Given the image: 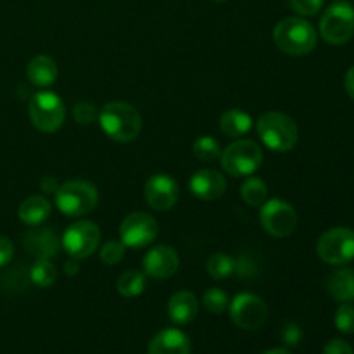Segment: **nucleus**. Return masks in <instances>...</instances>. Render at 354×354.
I'll return each mask as SVG.
<instances>
[{"label": "nucleus", "mask_w": 354, "mask_h": 354, "mask_svg": "<svg viewBox=\"0 0 354 354\" xmlns=\"http://www.w3.org/2000/svg\"><path fill=\"white\" fill-rule=\"evenodd\" d=\"M180 266V256L175 248L168 244H159L149 249L144 258V273L156 280H166L176 273Z\"/></svg>", "instance_id": "nucleus-14"}, {"label": "nucleus", "mask_w": 354, "mask_h": 354, "mask_svg": "<svg viewBox=\"0 0 354 354\" xmlns=\"http://www.w3.org/2000/svg\"><path fill=\"white\" fill-rule=\"evenodd\" d=\"M344 88L346 92H348V95L354 100V66H351V68L348 69V73H346Z\"/></svg>", "instance_id": "nucleus-38"}, {"label": "nucleus", "mask_w": 354, "mask_h": 354, "mask_svg": "<svg viewBox=\"0 0 354 354\" xmlns=\"http://www.w3.org/2000/svg\"><path fill=\"white\" fill-rule=\"evenodd\" d=\"M64 272L68 273L69 277H75L76 273L80 272V259L71 258V259H69V261H66V265H64Z\"/></svg>", "instance_id": "nucleus-39"}, {"label": "nucleus", "mask_w": 354, "mask_h": 354, "mask_svg": "<svg viewBox=\"0 0 354 354\" xmlns=\"http://www.w3.org/2000/svg\"><path fill=\"white\" fill-rule=\"evenodd\" d=\"M320 35L330 45L348 44L354 37V7L351 3H332L320 19Z\"/></svg>", "instance_id": "nucleus-9"}, {"label": "nucleus", "mask_w": 354, "mask_h": 354, "mask_svg": "<svg viewBox=\"0 0 354 354\" xmlns=\"http://www.w3.org/2000/svg\"><path fill=\"white\" fill-rule=\"evenodd\" d=\"M334 324L342 334H354V306L351 303H341L335 311Z\"/></svg>", "instance_id": "nucleus-29"}, {"label": "nucleus", "mask_w": 354, "mask_h": 354, "mask_svg": "<svg viewBox=\"0 0 354 354\" xmlns=\"http://www.w3.org/2000/svg\"><path fill=\"white\" fill-rule=\"evenodd\" d=\"M99 123L107 137L121 144L133 142L142 131V116L137 107L120 100L106 104L100 109Z\"/></svg>", "instance_id": "nucleus-1"}, {"label": "nucleus", "mask_w": 354, "mask_h": 354, "mask_svg": "<svg viewBox=\"0 0 354 354\" xmlns=\"http://www.w3.org/2000/svg\"><path fill=\"white\" fill-rule=\"evenodd\" d=\"M241 197L248 206L261 207L268 199V187L259 176H248L241 185Z\"/></svg>", "instance_id": "nucleus-23"}, {"label": "nucleus", "mask_w": 354, "mask_h": 354, "mask_svg": "<svg viewBox=\"0 0 354 354\" xmlns=\"http://www.w3.org/2000/svg\"><path fill=\"white\" fill-rule=\"evenodd\" d=\"M144 197L154 211H169L178 201V183L171 175L156 173L145 182Z\"/></svg>", "instance_id": "nucleus-13"}, {"label": "nucleus", "mask_w": 354, "mask_h": 354, "mask_svg": "<svg viewBox=\"0 0 354 354\" xmlns=\"http://www.w3.org/2000/svg\"><path fill=\"white\" fill-rule=\"evenodd\" d=\"M318 258L332 266H344L354 259V230L334 227L324 232L317 244Z\"/></svg>", "instance_id": "nucleus-7"}, {"label": "nucleus", "mask_w": 354, "mask_h": 354, "mask_svg": "<svg viewBox=\"0 0 354 354\" xmlns=\"http://www.w3.org/2000/svg\"><path fill=\"white\" fill-rule=\"evenodd\" d=\"M28 114H30L31 124L38 131L54 133L64 123L66 107L57 93L44 90V92L33 93L28 104Z\"/></svg>", "instance_id": "nucleus-6"}, {"label": "nucleus", "mask_w": 354, "mask_h": 354, "mask_svg": "<svg viewBox=\"0 0 354 354\" xmlns=\"http://www.w3.org/2000/svg\"><path fill=\"white\" fill-rule=\"evenodd\" d=\"M206 272L213 280L228 279L235 272V258L228 256L227 252H214L207 259Z\"/></svg>", "instance_id": "nucleus-25"}, {"label": "nucleus", "mask_w": 354, "mask_h": 354, "mask_svg": "<svg viewBox=\"0 0 354 354\" xmlns=\"http://www.w3.org/2000/svg\"><path fill=\"white\" fill-rule=\"evenodd\" d=\"M159 232L158 220L152 214L131 213L121 221L120 225V241L123 242L124 248L130 249H144L156 241Z\"/></svg>", "instance_id": "nucleus-12"}, {"label": "nucleus", "mask_w": 354, "mask_h": 354, "mask_svg": "<svg viewBox=\"0 0 354 354\" xmlns=\"http://www.w3.org/2000/svg\"><path fill=\"white\" fill-rule=\"evenodd\" d=\"M203 304L209 313L213 315H221L225 310H228V294L223 289H218V287H209L206 292L203 294Z\"/></svg>", "instance_id": "nucleus-28"}, {"label": "nucleus", "mask_w": 354, "mask_h": 354, "mask_svg": "<svg viewBox=\"0 0 354 354\" xmlns=\"http://www.w3.org/2000/svg\"><path fill=\"white\" fill-rule=\"evenodd\" d=\"M73 116L80 124H92L93 121L99 120L95 104L92 102H78L73 109Z\"/></svg>", "instance_id": "nucleus-32"}, {"label": "nucleus", "mask_w": 354, "mask_h": 354, "mask_svg": "<svg viewBox=\"0 0 354 354\" xmlns=\"http://www.w3.org/2000/svg\"><path fill=\"white\" fill-rule=\"evenodd\" d=\"M199 313V301L190 290H178L168 301V317L175 325H189Z\"/></svg>", "instance_id": "nucleus-17"}, {"label": "nucleus", "mask_w": 354, "mask_h": 354, "mask_svg": "<svg viewBox=\"0 0 354 354\" xmlns=\"http://www.w3.org/2000/svg\"><path fill=\"white\" fill-rule=\"evenodd\" d=\"M24 248L28 252H31L37 258H54L57 256L59 248H61V241H59L57 234L52 228H41V230L28 232L24 237Z\"/></svg>", "instance_id": "nucleus-18"}, {"label": "nucleus", "mask_w": 354, "mask_h": 354, "mask_svg": "<svg viewBox=\"0 0 354 354\" xmlns=\"http://www.w3.org/2000/svg\"><path fill=\"white\" fill-rule=\"evenodd\" d=\"M40 187L45 194H55L59 189V183L57 180L52 178V176H45V178L40 182Z\"/></svg>", "instance_id": "nucleus-37"}, {"label": "nucleus", "mask_w": 354, "mask_h": 354, "mask_svg": "<svg viewBox=\"0 0 354 354\" xmlns=\"http://www.w3.org/2000/svg\"><path fill=\"white\" fill-rule=\"evenodd\" d=\"M192 152H194V156L199 159V161L209 162V161H214V159L220 158L221 145H220V142H218L214 137H211V135H203V137L196 138Z\"/></svg>", "instance_id": "nucleus-27"}, {"label": "nucleus", "mask_w": 354, "mask_h": 354, "mask_svg": "<svg viewBox=\"0 0 354 354\" xmlns=\"http://www.w3.org/2000/svg\"><path fill=\"white\" fill-rule=\"evenodd\" d=\"M252 128V118L242 109H228L220 118L221 133L230 138H242Z\"/></svg>", "instance_id": "nucleus-22"}, {"label": "nucleus", "mask_w": 354, "mask_h": 354, "mask_svg": "<svg viewBox=\"0 0 354 354\" xmlns=\"http://www.w3.org/2000/svg\"><path fill=\"white\" fill-rule=\"evenodd\" d=\"M189 189L197 199L201 201H216L227 190V178L220 171L211 168L199 169L194 173L189 180Z\"/></svg>", "instance_id": "nucleus-15"}, {"label": "nucleus", "mask_w": 354, "mask_h": 354, "mask_svg": "<svg viewBox=\"0 0 354 354\" xmlns=\"http://www.w3.org/2000/svg\"><path fill=\"white\" fill-rule=\"evenodd\" d=\"M192 344L180 328H162L147 346V354H190Z\"/></svg>", "instance_id": "nucleus-16"}, {"label": "nucleus", "mask_w": 354, "mask_h": 354, "mask_svg": "<svg viewBox=\"0 0 354 354\" xmlns=\"http://www.w3.org/2000/svg\"><path fill=\"white\" fill-rule=\"evenodd\" d=\"M124 244L121 241H109L100 249V261L104 265L114 266L124 258Z\"/></svg>", "instance_id": "nucleus-31"}, {"label": "nucleus", "mask_w": 354, "mask_h": 354, "mask_svg": "<svg viewBox=\"0 0 354 354\" xmlns=\"http://www.w3.org/2000/svg\"><path fill=\"white\" fill-rule=\"evenodd\" d=\"M100 234L99 225L90 220H78L69 225L61 237V245L71 258L85 259L99 248Z\"/></svg>", "instance_id": "nucleus-10"}, {"label": "nucleus", "mask_w": 354, "mask_h": 354, "mask_svg": "<svg viewBox=\"0 0 354 354\" xmlns=\"http://www.w3.org/2000/svg\"><path fill=\"white\" fill-rule=\"evenodd\" d=\"M258 135L263 144L275 152H289L296 147L299 140V130L296 121L283 113L270 111L259 116Z\"/></svg>", "instance_id": "nucleus-3"}, {"label": "nucleus", "mask_w": 354, "mask_h": 354, "mask_svg": "<svg viewBox=\"0 0 354 354\" xmlns=\"http://www.w3.org/2000/svg\"><path fill=\"white\" fill-rule=\"evenodd\" d=\"M261 354H292V353H290L287 348H275V349H268V351Z\"/></svg>", "instance_id": "nucleus-40"}, {"label": "nucleus", "mask_w": 354, "mask_h": 354, "mask_svg": "<svg viewBox=\"0 0 354 354\" xmlns=\"http://www.w3.org/2000/svg\"><path fill=\"white\" fill-rule=\"evenodd\" d=\"M116 290L123 297H137L145 290V273L138 270H128L118 279Z\"/></svg>", "instance_id": "nucleus-24"}, {"label": "nucleus", "mask_w": 354, "mask_h": 354, "mask_svg": "<svg viewBox=\"0 0 354 354\" xmlns=\"http://www.w3.org/2000/svg\"><path fill=\"white\" fill-rule=\"evenodd\" d=\"M324 2L325 0H289V6L301 17H308L315 16L324 7Z\"/></svg>", "instance_id": "nucleus-33"}, {"label": "nucleus", "mask_w": 354, "mask_h": 354, "mask_svg": "<svg viewBox=\"0 0 354 354\" xmlns=\"http://www.w3.org/2000/svg\"><path fill=\"white\" fill-rule=\"evenodd\" d=\"M57 64L48 55H37V57H33L28 62L26 76L31 85L38 86V88H47V86H50L57 80Z\"/></svg>", "instance_id": "nucleus-19"}, {"label": "nucleus", "mask_w": 354, "mask_h": 354, "mask_svg": "<svg viewBox=\"0 0 354 354\" xmlns=\"http://www.w3.org/2000/svg\"><path fill=\"white\" fill-rule=\"evenodd\" d=\"M258 270V261L256 258H252L251 254H242L241 258L235 259V275L241 280H252L259 275Z\"/></svg>", "instance_id": "nucleus-30"}, {"label": "nucleus", "mask_w": 354, "mask_h": 354, "mask_svg": "<svg viewBox=\"0 0 354 354\" xmlns=\"http://www.w3.org/2000/svg\"><path fill=\"white\" fill-rule=\"evenodd\" d=\"M221 168L232 176H251L261 168L263 149L258 142L249 138H237L220 154Z\"/></svg>", "instance_id": "nucleus-5"}, {"label": "nucleus", "mask_w": 354, "mask_h": 354, "mask_svg": "<svg viewBox=\"0 0 354 354\" xmlns=\"http://www.w3.org/2000/svg\"><path fill=\"white\" fill-rule=\"evenodd\" d=\"M317 30L304 17H283L273 30L275 45L289 55H308L317 47Z\"/></svg>", "instance_id": "nucleus-2"}, {"label": "nucleus", "mask_w": 354, "mask_h": 354, "mask_svg": "<svg viewBox=\"0 0 354 354\" xmlns=\"http://www.w3.org/2000/svg\"><path fill=\"white\" fill-rule=\"evenodd\" d=\"M324 354H354L353 348L342 339H332L324 348Z\"/></svg>", "instance_id": "nucleus-36"}, {"label": "nucleus", "mask_w": 354, "mask_h": 354, "mask_svg": "<svg viewBox=\"0 0 354 354\" xmlns=\"http://www.w3.org/2000/svg\"><path fill=\"white\" fill-rule=\"evenodd\" d=\"M297 211L283 199H266L259 207V223L263 230L275 239H286L297 228Z\"/></svg>", "instance_id": "nucleus-8"}, {"label": "nucleus", "mask_w": 354, "mask_h": 354, "mask_svg": "<svg viewBox=\"0 0 354 354\" xmlns=\"http://www.w3.org/2000/svg\"><path fill=\"white\" fill-rule=\"evenodd\" d=\"M232 322L242 330H259L268 320V306L252 292H241L228 304Z\"/></svg>", "instance_id": "nucleus-11"}, {"label": "nucleus", "mask_w": 354, "mask_h": 354, "mask_svg": "<svg viewBox=\"0 0 354 354\" xmlns=\"http://www.w3.org/2000/svg\"><path fill=\"white\" fill-rule=\"evenodd\" d=\"M14 258V244L7 237L0 235V268L9 265Z\"/></svg>", "instance_id": "nucleus-35"}, {"label": "nucleus", "mask_w": 354, "mask_h": 354, "mask_svg": "<svg viewBox=\"0 0 354 354\" xmlns=\"http://www.w3.org/2000/svg\"><path fill=\"white\" fill-rule=\"evenodd\" d=\"M214 2H225V0H214Z\"/></svg>", "instance_id": "nucleus-41"}, {"label": "nucleus", "mask_w": 354, "mask_h": 354, "mask_svg": "<svg viewBox=\"0 0 354 354\" xmlns=\"http://www.w3.org/2000/svg\"><path fill=\"white\" fill-rule=\"evenodd\" d=\"M30 279L38 287H50L57 280V268L47 258H37L30 270Z\"/></svg>", "instance_id": "nucleus-26"}, {"label": "nucleus", "mask_w": 354, "mask_h": 354, "mask_svg": "<svg viewBox=\"0 0 354 354\" xmlns=\"http://www.w3.org/2000/svg\"><path fill=\"white\" fill-rule=\"evenodd\" d=\"M303 339V330L297 324H287L282 330V341L286 346H297Z\"/></svg>", "instance_id": "nucleus-34"}, {"label": "nucleus", "mask_w": 354, "mask_h": 354, "mask_svg": "<svg viewBox=\"0 0 354 354\" xmlns=\"http://www.w3.org/2000/svg\"><path fill=\"white\" fill-rule=\"evenodd\" d=\"M327 292L332 299L339 303H353L354 301V270L339 268L327 277Z\"/></svg>", "instance_id": "nucleus-20"}, {"label": "nucleus", "mask_w": 354, "mask_h": 354, "mask_svg": "<svg viewBox=\"0 0 354 354\" xmlns=\"http://www.w3.org/2000/svg\"><path fill=\"white\" fill-rule=\"evenodd\" d=\"M52 204L44 196H30L19 204V220L23 223L30 225V227H37L41 225L48 216H50Z\"/></svg>", "instance_id": "nucleus-21"}, {"label": "nucleus", "mask_w": 354, "mask_h": 354, "mask_svg": "<svg viewBox=\"0 0 354 354\" xmlns=\"http://www.w3.org/2000/svg\"><path fill=\"white\" fill-rule=\"evenodd\" d=\"M99 203V190L86 180H69L59 185L55 206L69 218H82L92 213Z\"/></svg>", "instance_id": "nucleus-4"}]
</instances>
